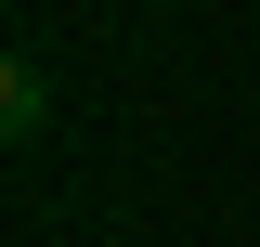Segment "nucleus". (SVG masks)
I'll list each match as a JSON object with an SVG mask.
<instances>
[{
	"label": "nucleus",
	"instance_id": "1",
	"mask_svg": "<svg viewBox=\"0 0 260 247\" xmlns=\"http://www.w3.org/2000/svg\"><path fill=\"white\" fill-rule=\"evenodd\" d=\"M39 117H52V78H39V52H13V65H0V130L39 143Z\"/></svg>",
	"mask_w": 260,
	"mask_h": 247
}]
</instances>
